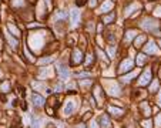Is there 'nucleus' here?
Returning a JSON list of instances; mask_svg holds the SVG:
<instances>
[{
  "mask_svg": "<svg viewBox=\"0 0 161 128\" xmlns=\"http://www.w3.org/2000/svg\"><path fill=\"white\" fill-rule=\"evenodd\" d=\"M111 9H113V2H110V0H104V3L101 5V7L98 9V13H108Z\"/></svg>",
  "mask_w": 161,
  "mask_h": 128,
  "instance_id": "nucleus-10",
  "label": "nucleus"
},
{
  "mask_svg": "<svg viewBox=\"0 0 161 128\" xmlns=\"http://www.w3.org/2000/svg\"><path fill=\"white\" fill-rule=\"evenodd\" d=\"M81 85H83V87H87V85H90L91 84V81L88 80V81H84V80H81V83H80Z\"/></svg>",
  "mask_w": 161,
  "mask_h": 128,
  "instance_id": "nucleus-35",
  "label": "nucleus"
},
{
  "mask_svg": "<svg viewBox=\"0 0 161 128\" xmlns=\"http://www.w3.org/2000/svg\"><path fill=\"white\" fill-rule=\"evenodd\" d=\"M91 61H93V54H88V56H87V60H86V64L87 66H90Z\"/></svg>",
  "mask_w": 161,
  "mask_h": 128,
  "instance_id": "nucleus-33",
  "label": "nucleus"
},
{
  "mask_svg": "<svg viewBox=\"0 0 161 128\" xmlns=\"http://www.w3.org/2000/svg\"><path fill=\"white\" fill-rule=\"evenodd\" d=\"M50 61H53V57H47V59L39 60V64H40V66H43V64H47V63H50Z\"/></svg>",
  "mask_w": 161,
  "mask_h": 128,
  "instance_id": "nucleus-27",
  "label": "nucleus"
},
{
  "mask_svg": "<svg viewBox=\"0 0 161 128\" xmlns=\"http://www.w3.org/2000/svg\"><path fill=\"white\" fill-rule=\"evenodd\" d=\"M86 75H88V74H87V73H81V74H77V77L81 78V77H86Z\"/></svg>",
  "mask_w": 161,
  "mask_h": 128,
  "instance_id": "nucleus-39",
  "label": "nucleus"
},
{
  "mask_svg": "<svg viewBox=\"0 0 161 128\" xmlns=\"http://www.w3.org/2000/svg\"><path fill=\"white\" fill-rule=\"evenodd\" d=\"M134 9H140V5H137V3H131L128 7H125L124 14H125V16H130V14H131V11L134 10Z\"/></svg>",
  "mask_w": 161,
  "mask_h": 128,
  "instance_id": "nucleus-17",
  "label": "nucleus"
},
{
  "mask_svg": "<svg viewBox=\"0 0 161 128\" xmlns=\"http://www.w3.org/2000/svg\"><path fill=\"white\" fill-rule=\"evenodd\" d=\"M144 50L147 54H158L160 51H158V47L156 46V43L153 41V40H150V41L147 43L144 46Z\"/></svg>",
  "mask_w": 161,
  "mask_h": 128,
  "instance_id": "nucleus-6",
  "label": "nucleus"
},
{
  "mask_svg": "<svg viewBox=\"0 0 161 128\" xmlns=\"http://www.w3.org/2000/svg\"><path fill=\"white\" fill-rule=\"evenodd\" d=\"M83 61V53H81L79 48H74L73 50V54H71V66H77Z\"/></svg>",
  "mask_w": 161,
  "mask_h": 128,
  "instance_id": "nucleus-5",
  "label": "nucleus"
},
{
  "mask_svg": "<svg viewBox=\"0 0 161 128\" xmlns=\"http://www.w3.org/2000/svg\"><path fill=\"white\" fill-rule=\"evenodd\" d=\"M108 111H110V114H113L114 117H121L123 115V110L121 108H114V107H110L108 108Z\"/></svg>",
  "mask_w": 161,
  "mask_h": 128,
  "instance_id": "nucleus-16",
  "label": "nucleus"
},
{
  "mask_svg": "<svg viewBox=\"0 0 161 128\" xmlns=\"http://www.w3.org/2000/svg\"><path fill=\"white\" fill-rule=\"evenodd\" d=\"M143 128H153V123H151V120H144L143 123H141Z\"/></svg>",
  "mask_w": 161,
  "mask_h": 128,
  "instance_id": "nucleus-26",
  "label": "nucleus"
},
{
  "mask_svg": "<svg viewBox=\"0 0 161 128\" xmlns=\"http://www.w3.org/2000/svg\"><path fill=\"white\" fill-rule=\"evenodd\" d=\"M133 66H134V61L131 59H127V60H124L123 63H121V66H120V73H125V71H130V70L133 69Z\"/></svg>",
  "mask_w": 161,
  "mask_h": 128,
  "instance_id": "nucleus-8",
  "label": "nucleus"
},
{
  "mask_svg": "<svg viewBox=\"0 0 161 128\" xmlns=\"http://www.w3.org/2000/svg\"><path fill=\"white\" fill-rule=\"evenodd\" d=\"M158 105L161 107V94H160V97H158Z\"/></svg>",
  "mask_w": 161,
  "mask_h": 128,
  "instance_id": "nucleus-42",
  "label": "nucleus"
},
{
  "mask_svg": "<svg viewBox=\"0 0 161 128\" xmlns=\"http://www.w3.org/2000/svg\"><path fill=\"white\" fill-rule=\"evenodd\" d=\"M97 51H98V54H100V57H101V59H103V60H104V61H106V63L108 64V60L106 59L107 56H106V54H103V51H101V50H97Z\"/></svg>",
  "mask_w": 161,
  "mask_h": 128,
  "instance_id": "nucleus-32",
  "label": "nucleus"
},
{
  "mask_svg": "<svg viewBox=\"0 0 161 128\" xmlns=\"http://www.w3.org/2000/svg\"><path fill=\"white\" fill-rule=\"evenodd\" d=\"M135 34H137V32H135V30H128V32L125 33V37H124V41H125V43H128L130 40H131V38L134 37Z\"/></svg>",
  "mask_w": 161,
  "mask_h": 128,
  "instance_id": "nucleus-19",
  "label": "nucleus"
},
{
  "mask_svg": "<svg viewBox=\"0 0 161 128\" xmlns=\"http://www.w3.org/2000/svg\"><path fill=\"white\" fill-rule=\"evenodd\" d=\"M57 74H59V77L61 80H64V81L70 78V71H69V69H67V66L63 63L57 64Z\"/></svg>",
  "mask_w": 161,
  "mask_h": 128,
  "instance_id": "nucleus-3",
  "label": "nucleus"
},
{
  "mask_svg": "<svg viewBox=\"0 0 161 128\" xmlns=\"http://www.w3.org/2000/svg\"><path fill=\"white\" fill-rule=\"evenodd\" d=\"M84 3H86V0H77V5L79 6H83Z\"/></svg>",
  "mask_w": 161,
  "mask_h": 128,
  "instance_id": "nucleus-37",
  "label": "nucleus"
},
{
  "mask_svg": "<svg viewBox=\"0 0 161 128\" xmlns=\"http://www.w3.org/2000/svg\"><path fill=\"white\" fill-rule=\"evenodd\" d=\"M158 44H160V46H161V40H158Z\"/></svg>",
  "mask_w": 161,
  "mask_h": 128,
  "instance_id": "nucleus-43",
  "label": "nucleus"
},
{
  "mask_svg": "<svg viewBox=\"0 0 161 128\" xmlns=\"http://www.w3.org/2000/svg\"><path fill=\"white\" fill-rule=\"evenodd\" d=\"M157 88H158V81L154 80V83H153V84H151V87H150V91H151V93H154Z\"/></svg>",
  "mask_w": 161,
  "mask_h": 128,
  "instance_id": "nucleus-28",
  "label": "nucleus"
},
{
  "mask_svg": "<svg viewBox=\"0 0 161 128\" xmlns=\"http://www.w3.org/2000/svg\"><path fill=\"white\" fill-rule=\"evenodd\" d=\"M151 70L150 69H147L143 73V75L140 77V80H138V85L140 87H145V85H148L150 84V81H151Z\"/></svg>",
  "mask_w": 161,
  "mask_h": 128,
  "instance_id": "nucleus-4",
  "label": "nucleus"
},
{
  "mask_svg": "<svg viewBox=\"0 0 161 128\" xmlns=\"http://www.w3.org/2000/svg\"><path fill=\"white\" fill-rule=\"evenodd\" d=\"M0 77H2V71H0Z\"/></svg>",
  "mask_w": 161,
  "mask_h": 128,
  "instance_id": "nucleus-44",
  "label": "nucleus"
},
{
  "mask_svg": "<svg viewBox=\"0 0 161 128\" xmlns=\"http://www.w3.org/2000/svg\"><path fill=\"white\" fill-rule=\"evenodd\" d=\"M9 91H10V83L5 81L3 84L0 85V93H9Z\"/></svg>",
  "mask_w": 161,
  "mask_h": 128,
  "instance_id": "nucleus-21",
  "label": "nucleus"
},
{
  "mask_svg": "<svg viewBox=\"0 0 161 128\" xmlns=\"http://www.w3.org/2000/svg\"><path fill=\"white\" fill-rule=\"evenodd\" d=\"M33 104L36 107H43V104H44V98L40 94H33Z\"/></svg>",
  "mask_w": 161,
  "mask_h": 128,
  "instance_id": "nucleus-11",
  "label": "nucleus"
},
{
  "mask_svg": "<svg viewBox=\"0 0 161 128\" xmlns=\"http://www.w3.org/2000/svg\"><path fill=\"white\" fill-rule=\"evenodd\" d=\"M90 128H97V124L94 123V121H91V123H90Z\"/></svg>",
  "mask_w": 161,
  "mask_h": 128,
  "instance_id": "nucleus-38",
  "label": "nucleus"
},
{
  "mask_svg": "<svg viewBox=\"0 0 161 128\" xmlns=\"http://www.w3.org/2000/svg\"><path fill=\"white\" fill-rule=\"evenodd\" d=\"M114 19H116V14H114V13H110V14H107V16L103 17V23H106V24H108V23H113Z\"/></svg>",
  "mask_w": 161,
  "mask_h": 128,
  "instance_id": "nucleus-18",
  "label": "nucleus"
},
{
  "mask_svg": "<svg viewBox=\"0 0 161 128\" xmlns=\"http://www.w3.org/2000/svg\"><path fill=\"white\" fill-rule=\"evenodd\" d=\"M154 14H156V16H161V6H158L156 9V13H154Z\"/></svg>",
  "mask_w": 161,
  "mask_h": 128,
  "instance_id": "nucleus-36",
  "label": "nucleus"
},
{
  "mask_svg": "<svg viewBox=\"0 0 161 128\" xmlns=\"http://www.w3.org/2000/svg\"><path fill=\"white\" fill-rule=\"evenodd\" d=\"M94 6H96V0H91L90 2V7H94Z\"/></svg>",
  "mask_w": 161,
  "mask_h": 128,
  "instance_id": "nucleus-41",
  "label": "nucleus"
},
{
  "mask_svg": "<svg viewBox=\"0 0 161 128\" xmlns=\"http://www.w3.org/2000/svg\"><path fill=\"white\" fill-rule=\"evenodd\" d=\"M51 74H53V71H51V67H47V69H44V71H42V73L39 74V77H40V78H44L46 75L51 77Z\"/></svg>",
  "mask_w": 161,
  "mask_h": 128,
  "instance_id": "nucleus-20",
  "label": "nucleus"
},
{
  "mask_svg": "<svg viewBox=\"0 0 161 128\" xmlns=\"http://www.w3.org/2000/svg\"><path fill=\"white\" fill-rule=\"evenodd\" d=\"M76 107H77V102L73 98H69L64 104V108H63V114L64 115H71L73 112L76 111Z\"/></svg>",
  "mask_w": 161,
  "mask_h": 128,
  "instance_id": "nucleus-2",
  "label": "nucleus"
},
{
  "mask_svg": "<svg viewBox=\"0 0 161 128\" xmlns=\"http://www.w3.org/2000/svg\"><path fill=\"white\" fill-rule=\"evenodd\" d=\"M40 124H42L40 120H34V121H33V127L32 128H40Z\"/></svg>",
  "mask_w": 161,
  "mask_h": 128,
  "instance_id": "nucleus-30",
  "label": "nucleus"
},
{
  "mask_svg": "<svg viewBox=\"0 0 161 128\" xmlns=\"http://www.w3.org/2000/svg\"><path fill=\"white\" fill-rule=\"evenodd\" d=\"M140 108L143 110V114H144L145 117H148V115H150L151 107L148 105V102H147V101H143V102H141V104H140Z\"/></svg>",
  "mask_w": 161,
  "mask_h": 128,
  "instance_id": "nucleus-12",
  "label": "nucleus"
},
{
  "mask_svg": "<svg viewBox=\"0 0 161 128\" xmlns=\"http://www.w3.org/2000/svg\"><path fill=\"white\" fill-rule=\"evenodd\" d=\"M141 27L145 29V30H154L156 27H158V23L154 20H150V19H145V20L141 23Z\"/></svg>",
  "mask_w": 161,
  "mask_h": 128,
  "instance_id": "nucleus-9",
  "label": "nucleus"
},
{
  "mask_svg": "<svg viewBox=\"0 0 161 128\" xmlns=\"http://www.w3.org/2000/svg\"><path fill=\"white\" fill-rule=\"evenodd\" d=\"M46 5H47L48 9H51V2H50V0H46Z\"/></svg>",
  "mask_w": 161,
  "mask_h": 128,
  "instance_id": "nucleus-40",
  "label": "nucleus"
},
{
  "mask_svg": "<svg viewBox=\"0 0 161 128\" xmlns=\"http://www.w3.org/2000/svg\"><path fill=\"white\" fill-rule=\"evenodd\" d=\"M57 17H59V19H66V17H67V13H64V11H57Z\"/></svg>",
  "mask_w": 161,
  "mask_h": 128,
  "instance_id": "nucleus-31",
  "label": "nucleus"
},
{
  "mask_svg": "<svg viewBox=\"0 0 161 128\" xmlns=\"http://www.w3.org/2000/svg\"><path fill=\"white\" fill-rule=\"evenodd\" d=\"M100 125H101L103 128H110V125H111L110 118H108L107 115H103V117L100 118Z\"/></svg>",
  "mask_w": 161,
  "mask_h": 128,
  "instance_id": "nucleus-15",
  "label": "nucleus"
},
{
  "mask_svg": "<svg viewBox=\"0 0 161 128\" xmlns=\"http://www.w3.org/2000/svg\"><path fill=\"white\" fill-rule=\"evenodd\" d=\"M6 38H7V41H9V44H10V47L13 48V50H16L17 46H19V41H17L16 38L11 37V34H9V33H6Z\"/></svg>",
  "mask_w": 161,
  "mask_h": 128,
  "instance_id": "nucleus-13",
  "label": "nucleus"
},
{
  "mask_svg": "<svg viewBox=\"0 0 161 128\" xmlns=\"http://www.w3.org/2000/svg\"><path fill=\"white\" fill-rule=\"evenodd\" d=\"M156 124H157V127H161V114H158V115H157Z\"/></svg>",
  "mask_w": 161,
  "mask_h": 128,
  "instance_id": "nucleus-34",
  "label": "nucleus"
},
{
  "mask_svg": "<svg viewBox=\"0 0 161 128\" xmlns=\"http://www.w3.org/2000/svg\"><path fill=\"white\" fill-rule=\"evenodd\" d=\"M108 54H110V57L113 59V56L116 54V46H110V47H108Z\"/></svg>",
  "mask_w": 161,
  "mask_h": 128,
  "instance_id": "nucleus-29",
  "label": "nucleus"
},
{
  "mask_svg": "<svg viewBox=\"0 0 161 128\" xmlns=\"http://www.w3.org/2000/svg\"><path fill=\"white\" fill-rule=\"evenodd\" d=\"M145 61H147V57H145L144 54H140L138 59H137V64H138V66H143Z\"/></svg>",
  "mask_w": 161,
  "mask_h": 128,
  "instance_id": "nucleus-25",
  "label": "nucleus"
},
{
  "mask_svg": "<svg viewBox=\"0 0 161 128\" xmlns=\"http://www.w3.org/2000/svg\"><path fill=\"white\" fill-rule=\"evenodd\" d=\"M7 29H9V30H10V32L13 33V34H14V36H20V32H19V29H17L16 26H13L11 23H9V26H7Z\"/></svg>",
  "mask_w": 161,
  "mask_h": 128,
  "instance_id": "nucleus-23",
  "label": "nucleus"
},
{
  "mask_svg": "<svg viewBox=\"0 0 161 128\" xmlns=\"http://www.w3.org/2000/svg\"><path fill=\"white\" fill-rule=\"evenodd\" d=\"M108 90H110V93H111L113 96H118V94H120V87H118L117 84L110 85V88H108Z\"/></svg>",
  "mask_w": 161,
  "mask_h": 128,
  "instance_id": "nucleus-22",
  "label": "nucleus"
},
{
  "mask_svg": "<svg viewBox=\"0 0 161 128\" xmlns=\"http://www.w3.org/2000/svg\"><path fill=\"white\" fill-rule=\"evenodd\" d=\"M145 40H147V37H145L144 34H140L138 37H135V40H134V46L137 48L138 47H143V44L145 43Z\"/></svg>",
  "mask_w": 161,
  "mask_h": 128,
  "instance_id": "nucleus-14",
  "label": "nucleus"
},
{
  "mask_svg": "<svg viewBox=\"0 0 161 128\" xmlns=\"http://www.w3.org/2000/svg\"><path fill=\"white\" fill-rule=\"evenodd\" d=\"M133 77H135V73H134V71H133V73H130L128 75H125V77H121V81H123V83H130Z\"/></svg>",
  "mask_w": 161,
  "mask_h": 128,
  "instance_id": "nucleus-24",
  "label": "nucleus"
},
{
  "mask_svg": "<svg viewBox=\"0 0 161 128\" xmlns=\"http://www.w3.org/2000/svg\"><path fill=\"white\" fill-rule=\"evenodd\" d=\"M70 21H71V26L73 27H76L79 24V21H80V11L77 9H73L70 11Z\"/></svg>",
  "mask_w": 161,
  "mask_h": 128,
  "instance_id": "nucleus-7",
  "label": "nucleus"
},
{
  "mask_svg": "<svg viewBox=\"0 0 161 128\" xmlns=\"http://www.w3.org/2000/svg\"><path fill=\"white\" fill-rule=\"evenodd\" d=\"M29 41H30V46H32L33 50H40L44 43V32L32 33L29 37Z\"/></svg>",
  "mask_w": 161,
  "mask_h": 128,
  "instance_id": "nucleus-1",
  "label": "nucleus"
}]
</instances>
